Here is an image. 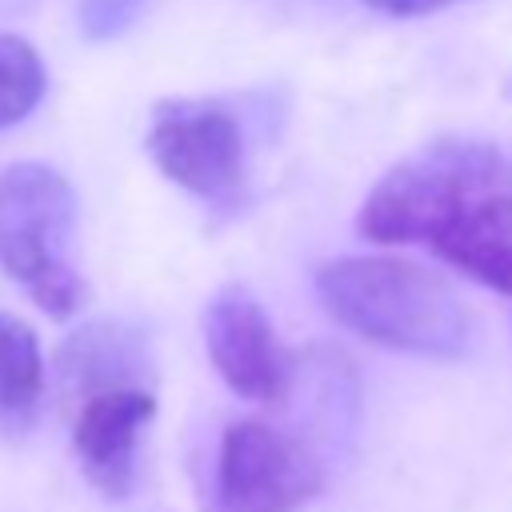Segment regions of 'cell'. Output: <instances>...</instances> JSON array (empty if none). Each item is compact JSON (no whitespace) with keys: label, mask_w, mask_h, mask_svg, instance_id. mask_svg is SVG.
Here are the masks:
<instances>
[{"label":"cell","mask_w":512,"mask_h":512,"mask_svg":"<svg viewBox=\"0 0 512 512\" xmlns=\"http://www.w3.org/2000/svg\"><path fill=\"white\" fill-rule=\"evenodd\" d=\"M328 316L368 344L416 356H456L468 312L452 284L404 256H340L316 272Z\"/></svg>","instance_id":"1"},{"label":"cell","mask_w":512,"mask_h":512,"mask_svg":"<svg viewBox=\"0 0 512 512\" xmlns=\"http://www.w3.org/2000/svg\"><path fill=\"white\" fill-rule=\"evenodd\" d=\"M48 76L40 52L12 32H0V128L20 124L44 96Z\"/></svg>","instance_id":"11"},{"label":"cell","mask_w":512,"mask_h":512,"mask_svg":"<svg viewBox=\"0 0 512 512\" xmlns=\"http://www.w3.org/2000/svg\"><path fill=\"white\" fill-rule=\"evenodd\" d=\"M220 504L228 512H296L324 488L312 448L264 420H236L220 440Z\"/></svg>","instance_id":"3"},{"label":"cell","mask_w":512,"mask_h":512,"mask_svg":"<svg viewBox=\"0 0 512 512\" xmlns=\"http://www.w3.org/2000/svg\"><path fill=\"white\" fill-rule=\"evenodd\" d=\"M204 348L220 380L256 404H276L292 388V356L268 312L244 288H220L204 308Z\"/></svg>","instance_id":"6"},{"label":"cell","mask_w":512,"mask_h":512,"mask_svg":"<svg viewBox=\"0 0 512 512\" xmlns=\"http://www.w3.org/2000/svg\"><path fill=\"white\" fill-rule=\"evenodd\" d=\"M44 400V356L32 324L0 312V432L24 436Z\"/></svg>","instance_id":"10"},{"label":"cell","mask_w":512,"mask_h":512,"mask_svg":"<svg viewBox=\"0 0 512 512\" xmlns=\"http://www.w3.org/2000/svg\"><path fill=\"white\" fill-rule=\"evenodd\" d=\"M76 228L72 184L36 160L0 172V268L24 288L68 268L64 252Z\"/></svg>","instance_id":"4"},{"label":"cell","mask_w":512,"mask_h":512,"mask_svg":"<svg viewBox=\"0 0 512 512\" xmlns=\"http://www.w3.org/2000/svg\"><path fill=\"white\" fill-rule=\"evenodd\" d=\"M428 248L468 280L512 296V180L468 200Z\"/></svg>","instance_id":"8"},{"label":"cell","mask_w":512,"mask_h":512,"mask_svg":"<svg viewBox=\"0 0 512 512\" xmlns=\"http://www.w3.org/2000/svg\"><path fill=\"white\" fill-rule=\"evenodd\" d=\"M144 364L148 356L140 340L116 324H84L56 352L60 388L72 404L108 388H144L140 384V372H148Z\"/></svg>","instance_id":"9"},{"label":"cell","mask_w":512,"mask_h":512,"mask_svg":"<svg viewBox=\"0 0 512 512\" xmlns=\"http://www.w3.org/2000/svg\"><path fill=\"white\" fill-rule=\"evenodd\" d=\"M28 296H32L48 316L64 320V316H72V312L84 304V280H80L72 268H60V272L44 276L40 284H32Z\"/></svg>","instance_id":"13"},{"label":"cell","mask_w":512,"mask_h":512,"mask_svg":"<svg viewBox=\"0 0 512 512\" xmlns=\"http://www.w3.org/2000/svg\"><path fill=\"white\" fill-rule=\"evenodd\" d=\"M156 400L148 388H108L76 404L72 452L92 488L124 500L136 480V444L152 420Z\"/></svg>","instance_id":"7"},{"label":"cell","mask_w":512,"mask_h":512,"mask_svg":"<svg viewBox=\"0 0 512 512\" xmlns=\"http://www.w3.org/2000/svg\"><path fill=\"white\" fill-rule=\"evenodd\" d=\"M152 164L204 200H224L244 180V132L236 116L212 100H164L144 140Z\"/></svg>","instance_id":"5"},{"label":"cell","mask_w":512,"mask_h":512,"mask_svg":"<svg viewBox=\"0 0 512 512\" xmlns=\"http://www.w3.org/2000/svg\"><path fill=\"white\" fill-rule=\"evenodd\" d=\"M360 4L388 12V16H428V12H440V8H452L464 0H360Z\"/></svg>","instance_id":"14"},{"label":"cell","mask_w":512,"mask_h":512,"mask_svg":"<svg viewBox=\"0 0 512 512\" xmlns=\"http://www.w3.org/2000/svg\"><path fill=\"white\" fill-rule=\"evenodd\" d=\"M508 180L512 168L496 148L440 140L380 176L356 216V228L376 244H428L468 200Z\"/></svg>","instance_id":"2"},{"label":"cell","mask_w":512,"mask_h":512,"mask_svg":"<svg viewBox=\"0 0 512 512\" xmlns=\"http://www.w3.org/2000/svg\"><path fill=\"white\" fill-rule=\"evenodd\" d=\"M148 8H152V0H80L76 4V20H80V32L88 40H116Z\"/></svg>","instance_id":"12"}]
</instances>
